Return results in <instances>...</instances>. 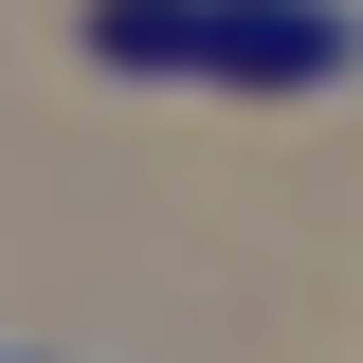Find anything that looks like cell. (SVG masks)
I'll use <instances>...</instances> for the list:
<instances>
[{
  "label": "cell",
  "instance_id": "cell-1",
  "mask_svg": "<svg viewBox=\"0 0 363 363\" xmlns=\"http://www.w3.org/2000/svg\"><path fill=\"white\" fill-rule=\"evenodd\" d=\"M200 73H236V91H345L363 18L345 0H218V55H200Z\"/></svg>",
  "mask_w": 363,
  "mask_h": 363
},
{
  "label": "cell",
  "instance_id": "cell-2",
  "mask_svg": "<svg viewBox=\"0 0 363 363\" xmlns=\"http://www.w3.org/2000/svg\"><path fill=\"white\" fill-rule=\"evenodd\" d=\"M91 55L109 73H200L218 55V0H91Z\"/></svg>",
  "mask_w": 363,
  "mask_h": 363
}]
</instances>
